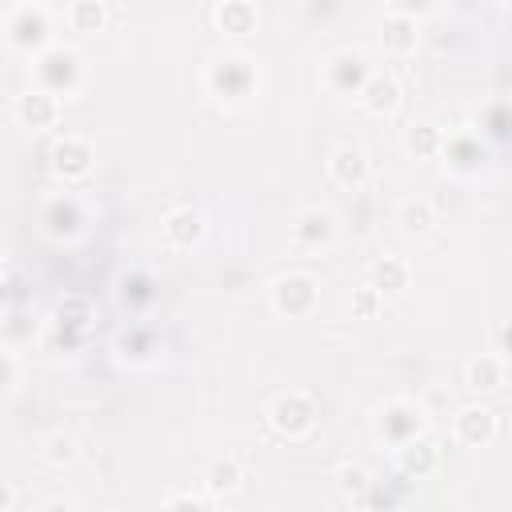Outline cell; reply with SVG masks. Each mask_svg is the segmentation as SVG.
I'll return each instance as SVG.
<instances>
[{"instance_id": "1", "label": "cell", "mask_w": 512, "mask_h": 512, "mask_svg": "<svg viewBox=\"0 0 512 512\" xmlns=\"http://www.w3.org/2000/svg\"><path fill=\"white\" fill-rule=\"evenodd\" d=\"M36 80L52 96L76 92L80 88V56L72 48H60V44L40 48V56H36Z\"/></svg>"}, {"instance_id": "2", "label": "cell", "mask_w": 512, "mask_h": 512, "mask_svg": "<svg viewBox=\"0 0 512 512\" xmlns=\"http://www.w3.org/2000/svg\"><path fill=\"white\" fill-rule=\"evenodd\" d=\"M316 416H320V408H316V400H312L308 392H284V396H276L272 408H268V424H272L280 436H288V440L308 436V432L316 428Z\"/></svg>"}, {"instance_id": "3", "label": "cell", "mask_w": 512, "mask_h": 512, "mask_svg": "<svg viewBox=\"0 0 512 512\" xmlns=\"http://www.w3.org/2000/svg\"><path fill=\"white\" fill-rule=\"evenodd\" d=\"M256 88V68L248 56H220L208 68V92L224 100H244Z\"/></svg>"}, {"instance_id": "4", "label": "cell", "mask_w": 512, "mask_h": 512, "mask_svg": "<svg viewBox=\"0 0 512 512\" xmlns=\"http://www.w3.org/2000/svg\"><path fill=\"white\" fill-rule=\"evenodd\" d=\"M320 300V284L308 272H288L272 284V304L280 316H312Z\"/></svg>"}, {"instance_id": "5", "label": "cell", "mask_w": 512, "mask_h": 512, "mask_svg": "<svg viewBox=\"0 0 512 512\" xmlns=\"http://www.w3.org/2000/svg\"><path fill=\"white\" fill-rule=\"evenodd\" d=\"M48 36H52V20H48V12H44L40 4H24V8L12 12V20H8V40H12V48H20V52H40V48H48Z\"/></svg>"}, {"instance_id": "6", "label": "cell", "mask_w": 512, "mask_h": 512, "mask_svg": "<svg viewBox=\"0 0 512 512\" xmlns=\"http://www.w3.org/2000/svg\"><path fill=\"white\" fill-rule=\"evenodd\" d=\"M92 160H96L92 156V144L80 140V136H60L48 148V164H52V172L60 180H84L92 172Z\"/></svg>"}, {"instance_id": "7", "label": "cell", "mask_w": 512, "mask_h": 512, "mask_svg": "<svg viewBox=\"0 0 512 512\" xmlns=\"http://www.w3.org/2000/svg\"><path fill=\"white\" fill-rule=\"evenodd\" d=\"M376 432H380L388 444H404V440H412V436L424 432V412H420L416 404H408V400H392V404H384Z\"/></svg>"}, {"instance_id": "8", "label": "cell", "mask_w": 512, "mask_h": 512, "mask_svg": "<svg viewBox=\"0 0 512 512\" xmlns=\"http://www.w3.org/2000/svg\"><path fill=\"white\" fill-rule=\"evenodd\" d=\"M364 80H368V64H364V56L352 52V48L336 52V56L328 60V68H324V84H328L332 92H340V96H356Z\"/></svg>"}, {"instance_id": "9", "label": "cell", "mask_w": 512, "mask_h": 512, "mask_svg": "<svg viewBox=\"0 0 512 512\" xmlns=\"http://www.w3.org/2000/svg\"><path fill=\"white\" fill-rule=\"evenodd\" d=\"M356 100H360V108L372 112V116H392V112L400 108V84H396V76H388V72H368V80L360 84Z\"/></svg>"}, {"instance_id": "10", "label": "cell", "mask_w": 512, "mask_h": 512, "mask_svg": "<svg viewBox=\"0 0 512 512\" xmlns=\"http://www.w3.org/2000/svg\"><path fill=\"white\" fill-rule=\"evenodd\" d=\"M436 464H440V452H436V444H432L424 432L412 436V440H404V444H396V468H400V476L424 480Z\"/></svg>"}, {"instance_id": "11", "label": "cell", "mask_w": 512, "mask_h": 512, "mask_svg": "<svg viewBox=\"0 0 512 512\" xmlns=\"http://www.w3.org/2000/svg\"><path fill=\"white\" fill-rule=\"evenodd\" d=\"M56 116H60V96H52L44 88H32L16 100V120L24 128H52Z\"/></svg>"}, {"instance_id": "12", "label": "cell", "mask_w": 512, "mask_h": 512, "mask_svg": "<svg viewBox=\"0 0 512 512\" xmlns=\"http://www.w3.org/2000/svg\"><path fill=\"white\" fill-rule=\"evenodd\" d=\"M492 436H496V412H492V408H484V404L460 408V416H456V440H460V444L484 448Z\"/></svg>"}, {"instance_id": "13", "label": "cell", "mask_w": 512, "mask_h": 512, "mask_svg": "<svg viewBox=\"0 0 512 512\" xmlns=\"http://www.w3.org/2000/svg\"><path fill=\"white\" fill-rule=\"evenodd\" d=\"M328 172H332V180H336L340 188H360V184L368 180V156H364V148L340 144V148L332 152V160H328Z\"/></svg>"}, {"instance_id": "14", "label": "cell", "mask_w": 512, "mask_h": 512, "mask_svg": "<svg viewBox=\"0 0 512 512\" xmlns=\"http://www.w3.org/2000/svg\"><path fill=\"white\" fill-rule=\"evenodd\" d=\"M332 232H336V220H332V212H324V208H304V212L292 220V240H296L300 248H320V244L332 240Z\"/></svg>"}, {"instance_id": "15", "label": "cell", "mask_w": 512, "mask_h": 512, "mask_svg": "<svg viewBox=\"0 0 512 512\" xmlns=\"http://www.w3.org/2000/svg\"><path fill=\"white\" fill-rule=\"evenodd\" d=\"M88 320H92V304H88L84 296H64V300L56 304V312H52V324H56V332L64 336V344H80Z\"/></svg>"}, {"instance_id": "16", "label": "cell", "mask_w": 512, "mask_h": 512, "mask_svg": "<svg viewBox=\"0 0 512 512\" xmlns=\"http://www.w3.org/2000/svg\"><path fill=\"white\" fill-rule=\"evenodd\" d=\"M164 240L172 248H192L204 240V216L196 208H172L164 216Z\"/></svg>"}, {"instance_id": "17", "label": "cell", "mask_w": 512, "mask_h": 512, "mask_svg": "<svg viewBox=\"0 0 512 512\" xmlns=\"http://www.w3.org/2000/svg\"><path fill=\"white\" fill-rule=\"evenodd\" d=\"M416 40H420V32H416V16L392 12V16L380 24V44H384V52L404 56V52H412V48H416Z\"/></svg>"}, {"instance_id": "18", "label": "cell", "mask_w": 512, "mask_h": 512, "mask_svg": "<svg viewBox=\"0 0 512 512\" xmlns=\"http://www.w3.org/2000/svg\"><path fill=\"white\" fill-rule=\"evenodd\" d=\"M256 8H252V0H220V8H216V24H220V32H228V36H252L256 32Z\"/></svg>"}, {"instance_id": "19", "label": "cell", "mask_w": 512, "mask_h": 512, "mask_svg": "<svg viewBox=\"0 0 512 512\" xmlns=\"http://www.w3.org/2000/svg\"><path fill=\"white\" fill-rule=\"evenodd\" d=\"M44 224H48L52 236H72L84 224V208L76 204V196H56L44 208Z\"/></svg>"}, {"instance_id": "20", "label": "cell", "mask_w": 512, "mask_h": 512, "mask_svg": "<svg viewBox=\"0 0 512 512\" xmlns=\"http://www.w3.org/2000/svg\"><path fill=\"white\" fill-rule=\"evenodd\" d=\"M404 148H408L416 160H432V156H440V148H444V132H440L432 120H412L408 132H404Z\"/></svg>"}, {"instance_id": "21", "label": "cell", "mask_w": 512, "mask_h": 512, "mask_svg": "<svg viewBox=\"0 0 512 512\" xmlns=\"http://www.w3.org/2000/svg\"><path fill=\"white\" fill-rule=\"evenodd\" d=\"M464 384L468 388H476V392H492V388H500L504 384V360L500 356H472L468 364H464Z\"/></svg>"}, {"instance_id": "22", "label": "cell", "mask_w": 512, "mask_h": 512, "mask_svg": "<svg viewBox=\"0 0 512 512\" xmlns=\"http://www.w3.org/2000/svg\"><path fill=\"white\" fill-rule=\"evenodd\" d=\"M440 156H448V164H452L456 172H476V168H480V160H484L480 140H472L468 132H460V136H444Z\"/></svg>"}, {"instance_id": "23", "label": "cell", "mask_w": 512, "mask_h": 512, "mask_svg": "<svg viewBox=\"0 0 512 512\" xmlns=\"http://www.w3.org/2000/svg\"><path fill=\"white\" fill-rule=\"evenodd\" d=\"M372 288H376L380 296L404 292V288H408V264H404L400 256H380V260L372 264Z\"/></svg>"}, {"instance_id": "24", "label": "cell", "mask_w": 512, "mask_h": 512, "mask_svg": "<svg viewBox=\"0 0 512 512\" xmlns=\"http://www.w3.org/2000/svg\"><path fill=\"white\" fill-rule=\"evenodd\" d=\"M336 480H340L344 500H352V504H368V496H372V488H376V480H372L368 468H360V464H344V468L336 472Z\"/></svg>"}, {"instance_id": "25", "label": "cell", "mask_w": 512, "mask_h": 512, "mask_svg": "<svg viewBox=\"0 0 512 512\" xmlns=\"http://www.w3.org/2000/svg\"><path fill=\"white\" fill-rule=\"evenodd\" d=\"M68 20L76 32H100L108 24V8H104V0H72Z\"/></svg>"}, {"instance_id": "26", "label": "cell", "mask_w": 512, "mask_h": 512, "mask_svg": "<svg viewBox=\"0 0 512 512\" xmlns=\"http://www.w3.org/2000/svg\"><path fill=\"white\" fill-rule=\"evenodd\" d=\"M204 484H208V492H232V488L240 484V464H236L232 456L212 460L208 472H204Z\"/></svg>"}, {"instance_id": "27", "label": "cell", "mask_w": 512, "mask_h": 512, "mask_svg": "<svg viewBox=\"0 0 512 512\" xmlns=\"http://www.w3.org/2000/svg\"><path fill=\"white\" fill-rule=\"evenodd\" d=\"M400 224H404V232H428L436 224V212L428 200H408L400 208Z\"/></svg>"}, {"instance_id": "28", "label": "cell", "mask_w": 512, "mask_h": 512, "mask_svg": "<svg viewBox=\"0 0 512 512\" xmlns=\"http://www.w3.org/2000/svg\"><path fill=\"white\" fill-rule=\"evenodd\" d=\"M120 352H124V360H148L156 352V340L148 328H128L120 336Z\"/></svg>"}, {"instance_id": "29", "label": "cell", "mask_w": 512, "mask_h": 512, "mask_svg": "<svg viewBox=\"0 0 512 512\" xmlns=\"http://www.w3.org/2000/svg\"><path fill=\"white\" fill-rule=\"evenodd\" d=\"M380 312V292L372 288V284H360L356 292H352V316H360V320H372Z\"/></svg>"}, {"instance_id": "30", "label": "cell", "mask_w": 512, "mask_h": 512, "mask_svg": "<svg viewBox=\"0 0 512 512\" xmlns=\"http://www.w3.org/2000/svg\"><path fill=\"white\" fill-rule=\"evenodd\" d=\"M72 452H76L72 436H52V440H48V460H52V464H64V460H72Z\"/></svg>"}, {"instance_id": "31", "label": "cell", "mask_w": 512, "mask_h": 512, "mask_svg": "<svg viewBox=\"0 0 512 512\" xmlns=\"http://www.w3.org/2000/svg\"><path fill=\"white\" fill-rule=\"evenodd\" d=\"M216 500L212 496H196V492H184V496H168L164 508H212Z\"/></svg>"}, {"instance_id": "32", "label": "cell", "mask_w": 512, "mask_h": 512, "mask_svg": "<svg viewBox=\"0 0 512 512\" xmlns=\"http://www.w3.org/2000/svg\"><path fill=\"white\" fill-rule=\"evenodd\" d=\"M392 4H396V12H404V16H416V12L432 8V0H392Z\"/></svg>"}, {"instance_id": "33", "label": "cell", "mask_w": 512, "mask_h": 512, "mask_svg": "<svg viewBox=\"0 0 512 512\" xmlns=\"http://www.w3.org/2000/svg\"><path fill=\"white\" fill-rule=\"evenodd\" d=\"M12 376H16V364L0 352V388H8V384H12Z\"/></svg>"}, {"instance_id": "34", "label": "cell", "mask_w": 512, "mask_h": 512, "mask_svg": "<svg viewBox=\"0 0 512 512\" xmlns=\"http://www.w3.org/2000/svg\"><path fill=\"white\" fill-rule=\"evenodd\" d=\"M12 504H16V496H12V488H4V484H0V508H12Z\"/></svg>"}, {"instance_id": "35", "label": "cell", "mask_w": 512, "mask_h": 512, "mask_svg": "<svg viewBox=\"0 0 512 512\" xmlns=\"http://www.w3.org/2000/svg\"><path fill=\"white\" fill-rule=\"evenodd\" d=\"M0 276H4V260H0Z\"/></svg>"}]
</instances>
